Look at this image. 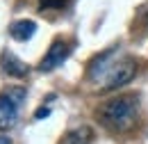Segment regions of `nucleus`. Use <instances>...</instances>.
Segmentation results:
<instances>
[{
	"mask_svg": "<svg viewBox=\"0 0 148 144\" xmlns=\"http://www.w3.org/2000/svg\"><path fill=\"white\" fill-rule=\"evenodd\" d=\"M137 73V62L128 57V55H119L116 48L103 51L89 62V71H87V80L96 85L103 91H112L116 87L128 85Z\"/></svg>",
	"mask_w": 148,
	"mask_h": 144,
	"instance_id": "obj_1",
	"label": "nucleus"
},
{
	"mask_svg": "<svg viewBox=\"0 0 148 144\" xmlns=\"http://www.w3.org/2000/svg\"><path fill=\"white\" fill-rule=\"evenodd\" d=\"M96 119L110 133H128L137 126V119H139V96L119 94L110 101H105L96 110Z\"/></svg>",
	"mask_w": 148,
	"mask_h": 144,
	"instance_id": "obj_2",
	"label": "nucleus"
},
{
	"mask_svg": "<svg viewBox=\"0 0 148 144\" xmlns=\"http://www.w3.org/2000/svg\"><path fill=\"white\" fill-rule=\"evenodd\" d=\"M25 98H27V89L18 87V85L0 91V133L16 126Z\"/></svg>",
	"mask_w": 148,
	"mask_h": 144,
	"instance_id": "obj_3",
	"label": "nucleus"
},
{
	"mask_svg": "<svg viewBox=\"0 0 148 144\" xmlns=\"http://www.w3.org/2000/svg\"><path fill=\"white\" fill-rule=\"evenodd\" d=\"M71 55V44H66L64 39H57L50 44V48H48V53L41 57V62H39V71L41 73H48V71H55L57 66H62L64 62H66V57Z\"/></svg>",
	"mask_w": 148,
	"mask_h": 144,
	"instance_id": "obj_4",
	"label": "nucleus"
},
{
	"mask_svg": "<svg viewBox=\"0 0 148 144\" xmlns=\"http://www.w3.org/2000/svg\"><path fill=\"white\" fill-rule=\"evenodd\" d=\"M0 64H2L5 75H12V78H25L30 73V66L23 60H18L14 53H9V51H5L0 55Z\"/></svg>",
	"mask_w": 148,
	"mask_h": 144,
	"instance_id": "obj_5",
	"label": "nucleus"
},
{
	"mask_svg": "<svg viewBox=\"0 0 148 144\" xmlns=\"http://www.w3.org/2000/svg\"><path fill=\"white\" fill-rule=\"evenodd\" d=\"M34 32H37V23L30 21V18H21V21H14L9 25V35L16 41H27V39L34 37Z\"/></svg>",
	"mask_w": 148,
	"mask_h": 144,
	"instance_id": "obj_6",
	"label": "nucleus"
},
{
	"mask_svg": "<svg viewBox=\"0 0 148 144\" xmlns=\"http://www.w3.org/2000/svg\"><path fill=\"white\" fill-rule=\"evenodd\" d=\"M93 140V130L89 126H77L71 133H66L64 144H91Z\"/></svg>",
	"mask_w": 148,
	"mask_h": 144,
	"instance_id": "obj_7",
	"label": "nucleus"
},
{
	"mask_svg": "<svg viewBox=\"0 0 148 144\" xmlns=\"http://www.w3.org/2000/svg\"><path fill=\"white\" fill-rule=\"evenodd\" d=\"M48 114H50V108H39L37 112H34L37 119H43V117H48Z\"/></svg>",
	"mask_w": 148,
	"mask_h": 144,
	"instance_id": "obj_8",
	"label": "nucleus"
},
{
	"mask_svg": "<svg viewBox=\"0 0 148 144\" xmlns=\"http://www.w3.org/2000/svg\"><path fill=\"white\" fill-rule=\"evenodd\" d=\"M0 144H12V140L9 137H0Z\"/></svg>",
	"mask_w": 148,
	"mask_h": 144,
	"instance_id": "obj_9",
	"label": "nucleus"
}]
</instances>
